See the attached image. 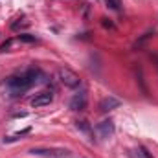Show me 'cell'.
<instances>
[{
    "instance_id": "9",
    "label": "cell",
    "mask_w": 158,
    "mask_h": 158,
    "mask_svg": "<svg viewBox=\"0 0 158 158\" xmlns=\"http://www.w3.org/2000/svg\"><path fill=\"white\" fill-rule=\"evenodd\" d=\"M9 46H11V40H6V42H4V44L0 46V50H2V52H6V50H7Z\"/></svg>"
},
{
    "instance_id": "4",
    "label": "cell",
    "mask_w": 158,
    "mask_h": 158,
    "mask_svg": "<svg viewBox=\"0 0 158 158\" xmlns=\"http://www.w3.org/2000/svg\"><path fill=\"white\" fill-rule=\"evenodd\" d=\"M68 107H70L72 110H83V109L86 107V92H77V94L70 99Z\"/></svg>"
},
{
    "instance_id": "5",
    "label": "cell",
    "mask_w": 158,
    "mask_h": 158,
    "mask_svg": "<svg viewBox=\"0 0 158 158\" xmlns=\"http://www.w3.org/2000/svg\"><path fill=\"white\" fill-rule=\"evenodd\" d=\"M52 94L50 92H40V94H37L33 99H31V107L33 109H39V107H46V105H50L52 103Z\"/></svg>"
},
{
    "instance_id": "10",
    "label": "cell",
    "mask_w": 158,
    "mask_h": 158,
    "mask_svg": "<svg viewBox=\"0 0 158 158\" xmlns=\"http://www.w3.org/2000/svg\"><path fill=\"white\" fill-rule=\"evenodd\" d=\"M103 26H105V28H114V24H112V22H109L107 19H103Z\"/></svg>"
},
{
    "instance_id": "3",
    "label": "cell",
    "mask_w": 158,
    "mask_h": 158,
    "mask_svg": "<svg viewBox=\"0 0 158 158\" xmlns=\"http://www.w3.org/2000/svg\"><path fill=\"white\" fill-rule=\"evenodd\" d=\"M96 132H98V136L103 138V140L110 138V136L114 134V121H112V119H103V121H99V123L96 125Z\"/></svg>"
},
{
    "instance_id": "8",
    "label": "cell",
    "mask_w": 158,
    "mask_h": 158,
    "mask_svg": "<svg viewBox=\"0 0 158 158\" xmlns=\"http://www.w3.org/2000/svg\"><path fill=\"white\" fill-rule=\"evenodd\" d=\"M19 39L22 40V42H35V37L33 35H28V33H20Z\"/></svg>"
},
{
    "instance_id": "2",
    "label": "cell",
    "mask_w": 158,
    "mask_h": 158,
    "mask_svg": "<svg viewBox=\"0 0 158 158\" xmlns=\"http://www.w3.org/2000/svg\"><path fill=\"white\" fill-rule=\"evenodd\" d=\"M57 76H59V81L64 86H68V88H77L79 85H81V77H79L74 70H70V68H64V66L59 68Z\"/></svg>"
},
{
    "instance_id": "6",
    "label": "cell",
    "mask_w": 158,
    "mask_h": 158,
    "mask_svg": "<svg viewBox=\"0 0 158 158\" xmlns=\"http://www.w3.org/2000/svg\"><path fill=\"white\" fill-rule=\"evenodd\" d=\"M118 107H119V99L112 98V96L103 98V99L99 101V110H101V112H110V110H114V109H118Z\"/></svg>"
},
{
    "instance_id": "1",
    "label": "cell",
    "mask_w": 158,
    "mask_h": 158,
    "mask_svg": "<svg viewBox=\"0 0 158 158\" xmlns=\"http://www.w3.org/2000/svg\"><path fill=\"white\" fill-rule=\"evenodd\" d=\"M39 77V70H28L20 76H13V77L7 79V86L11 88V92L17 96V94H22L26 90H30Z\"/></svg>"
},
{
    "instance_id": "7",
    "label": "cell",
    "mask_w": 158,
    "mask_h": 158,
    "mask_svg": "<svg viewBox=\"0 0 158 158\" xmlns=\"http://www.w3.org/2000/svg\"><path fill=\"white\" fill-rule=\"evenodd\" d=\"M107 6H109L112 11H119V9H121V0H107Z\"/></svg>"
}]
</instances>
